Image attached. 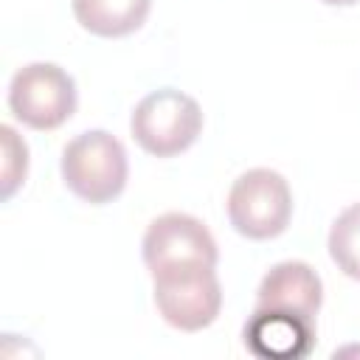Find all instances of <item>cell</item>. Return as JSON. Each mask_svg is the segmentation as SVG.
Masks as SVG:
<instances>
[{"instance_id":"cell-1","label":"cell","mask_w":360,"mask_h":360,"mask_svg":"<svg viewBox=\"0 0 360 360\" xmlns=\"http://www.w3.org/2000/svg\"><path fill=\"white\" fill-rule=\"evenodd\" d=\"M127 149L107 129H87L62 152L65 186L90 205L115 200L127 186Z\"/></svg>"},{"instance_id":"cell-2","label":"cell","mask_w":360,"mask_h":360,"mask_svg":"<svg viewBox=\"0 0 360 360\" xmlns=\"http://www.w3.org/2000/svg\"><path fill=\"white\" fill-rule=\"evenodd\" d=\"M155 307L163 321L180 332L211 326L222 307V287L211 264L186 262L152 273Z\"/></svg>"},{"instance_id":"cell-3","label":"cell","mask_w":360,"mask_h":360,"mask_svg":"<svg viewBox=\"0 0 360 360\" xmlns=\"http://www.w3.org/2000/svg\"><path fill=\"white\" fill-rule=\"evenodd\" d=\"M129 129L143 152L155 158H174L202 132V110L191 96L174 87H160L135 104Z\"/></svg>"},{"instance_id":"cell-4","label":"cell","mask_w":360,"mask_h":360,"mask_svg":"<svg viewBox=\"0 0 360 360\" xmlns=\"http://www.w3.org/2000/svg\"><path fill=\"white\" fill-rule=\"evenodd\" d=\"M292 217V191L273 169L239 174L228 191V219L248 239H273L287 231Z\"/></svg>"},{"instance_id":"cell-5","label":"cell","mask_w":360,"mask_h":360,"mask_svg":"<svg viewBox=\"0 0 360 360\" xmlns=\"http://www.w3.org/2000/svg\"><path fill=\"white\" fill-rule=\"evenodd\" d=\"M76 82L53 62L22 65L8 84V107L17 121L48 132L62 127L76 112Z\"/></svg>"},{"instance_id":"cell-6","label":"cell","mask_w":360,"mask_h":360,"mask_svg":"<svg viewBox=\"0 0 360 360\" xmlns=\"http://www.w3.org/2000/svg\"><path fill=\"white\" fill-rule=\"evenodd\" d=\"M141 248H143V264L149 267V273H158L172 264H186V262H202L217 267V259H219L211 231L197 217L180 214V211H169L152 219Z\"/></svg>"},{"instance_id":"cell-7","label":"cell","mask_w":360,"mask_h":360,"mask_svg":"<svg viewBox=\"0 0 360 360\" xmlns=\"http://www.w3.org/2000/svg\"><path fill=\"white\" fill-rule=\"evenodd\" d=\"M323 301V284L307 262H278L273 264L256 292V309H276L298 315L315 323Z\"/></svg>"},{"instance_id":"cell-8","label":"cell","mask_w":360,"mask_h":360,"mask_svg":"<svg viewBox=\"0 0 360 360\" xmlns=\"http://www.w3.org/2000/svg\"><path fill=\"white\" fill-rule=\"evenodd\" d=\"M245 346L264 360H298L315 346V323L276 309H253L245 323Z\"/></svg>"},{"instance_id":"cell-9","label":"cell","mask_w":360,"mask_h":360,"mask_svg":"<svg viewBox=\"0 0 360 360\" xmlns=\"http://www.w3.org/2000/svg\"><path fill=\"white\" fill-rule=\"evenodd\" d=\"M73 17L96 37H127L138 31L152 8V0H73Z\"/></svg>"},{"instance_id":"cell-10","label":"cell","mask_w":360,"mask_h":360,"mask_svg":"<svg viewBox=\"0 0 360 360\" xmlns=\"http://www.w3.org/2000/svg\"><path fill=\"white\" fill-rule=\"evenodd\" d=\"M329 256L349 278L360 281V202L338 214L329 231Z\"/></svg>"},{"instance_id":"cell-11","label":"cell","mask_w":360,"mask_h":360,"mask_svg":"<svg viewBox=\"0 0 360 360\" xmlns=\"http://www.w3.org/2000/svg\"><path fill=\"white\" fill-rule=\"evenodd\" d=\"M0 138H3V197L8 200L14 194V188L25 180V169H28V146L25 141L17 138V132L11 127H0Z\"/></svg>"},{"instance_id":"cell-12","label":"cell","mask_w":360,"mask_h":360,"mask_svg":"<svg viewBox=\"0 0 360 360\" xmlns=\"http://www.w3.org/2000/svg\"><path fill=\"white\" fill-rule=\"evenodd\" d=\"M321 3H326V6H354L360 0H321Z\"/></svg>"}]
</instances>
